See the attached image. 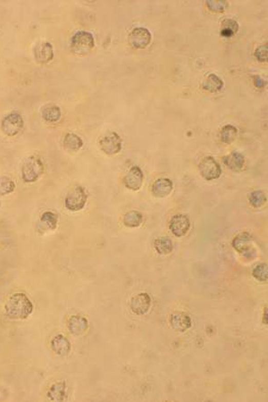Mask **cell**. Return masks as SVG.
Here are the masks:
<instances>
[{"mask_svg": "<svg viewBox=\"0 0 268 402\" xmlns=\"http://www.w3.org/2000/svg\"><path fill=\"white\" fill-rule=\"evenodd\" d=\"M154 247L159 254L167 255L172 252L174 246L173 241L169 238L162 237L156 240Z\"/></svg>", "mask_w": 268, "mask_h": 402, "instance_id": "cb8c5ba5", "label": "cell"}, {"mask_svg": "<svg viewBox=\"0 0 268 402\" xmlns=\"http://www.w3.org/2000/svg\"><path fill=\"white\" fill-rule=\"evenodd\" d=\"M59 223V217L58 215L53 213L51 211H46L42 214L39 227L46 228L47 230H55Z\"/></svg>", "mask_w": 268, "mask_h": 402, "instance_id": "44dd1931", "label": "cell"}, {"mask_svg": "<svg viewBox=\"0 0 268 402\" xmlns=\"http://www.w3.org/2000/svg\"><path fill=\"white\" fill-rule=\"evenodd\" d=\"M44 163L36 156H31L24 160L22 165V178L24 182L32 183L38 181L44 174Z\"/></svg>", "mask_w": 268, "mask_h": 402, "instance_id": "7a4b0ae2", "label": "cell"}, {"mask_svg": "<svg viewBox=\"0 0 268 402\" xmlns=\"http://www.w3.org/2000/svg\"><path fill=\"white\" fill-rule=\"evenodd\" d=\"M190 222L185 215H176L170 221L169 228L176 237L184 236L189 230Z\"/></svg>", "mask_w": 268, "mask_h": 402, "instance_id": "30bf717a", "label": "cell"}, {"mask_svg": "<svg viewBox=\"0 0 268 402\" xmlns=\"http://www.w3.org/2000/svg\"><path fill=\"white\" fill-rule=\"evenodd\" d=\"M24 125L23 117L17 112L8 113L1 121V130L8 137L17 135L23 130Z\"/></svg>", "mask_w": 268, "mask_h": 402, "instance_id": "277c9868", "label": "cell"}, {"mask_svg": "<svg viewBox=\"0 0 268 402\" xmlns=\"http://www.w3.org/2000/svg\"><path fill=\"white\" fill-rule=\"evenodd\" d=\"M48 398L53 401H63L66 399V386L64 381L52 385L48 393Z\"/></svg>", "mask_w": 268, "mask_h": 402, "instance_id": "d6986e66", "label": "cell"}, {"mask_svg": "<svg viewBox=\"0 0 268 402\" xmlns=\"http://www.w3.org/2000/svg\"><path fill=\"white\" fill-rule=\"evenodd\" d=\"M151 305V299L147 293H140L134 296L131 300V309L132 312L139 316H142L148 312Z\"/></svg>", "mask_w": 268, "mask_h": 402, "instance_id": "8fae6325", "label": "cell"}, {"mask_svg": "<svg viewBox=\"0 0 268 402\" xmlns=\"http://www.w3.org/2000/svg\"><path fill=\"white\" fill-rule=\"evenodd\" d=\"M88 321L81 316H72L69 320V330L73 335H82L88 329Z\"/></svg>", "mask_w": 268, "mask_h": 402, "instance_id": "e0dca14e", "label": "cell"}, {"mask_svg": "<svg viewBox=\"0 0 268 402\" xmlns=\"http://www.w3.org/2000/svg\"><path fill=\"white\" fill-rule=\"evenodd\" d=\"M128 41L132 48L144 49L151 42V33L147 28H135L130 32Z\"/></svg>", "mask_w": 268, "mask_h": 402, "instance_id": "ba28073f", "label": "cell"}, {"mask_svg": "<svg viewBox=\"0 0 268 402\" xmlns=\"http://www.w3.org/2000/svg\"><path fill=\"white\" fill-rule=\"evenodd\" d=\"M82 138L74 133H67L64 139V147L68 151H79L83 148Z\"/></svg>", "mask_w": 268, "mask_h": 402, "instance_id": "7402d4cb", "label": "cell"}, {"mask_svg": "<svg viewBox=\"0 0 268 402\" xmlns=\"http://www.w3.org/2000/svg\"><path fill=\"white\" fill-rule=\"evenodd\" d=\"M100 147L105 154L116 155L122 149V139L117 132L110 131L100 139Z\"/></svg>", "mask_w": 268, "mask_h": 402, "instance_id": "52a82bcc", "label": "cell"}, {"mask_svg": "<svg viewBox=\"0 0 268 402\" xmlns=\"http://www.w3.org/2000/svg\"><path fill=\"white\" fill-rule=\"evenodd\" d=\"M34 58L36 62L45 65L54 59L53 46L49 42H42L35 47Z\"/></svg>", "mask_w": 268, "mask_h": 402, "instance_id": "7c38bea8", "label": "cell"}, {"mask_svg": "<svg viewBox=\"0 0 268 402\" xmlns=\"http://www.w3.org/2000/svg\"><path fill=\"white\" fill-rule=\"evenodd\" d=\"M87 194L82 186H75L72 188L65 200V206L67 209L76 212L83 209L87 202Z\"/></svg>", "mask_w": 268, "mask_h": 402, "instance_id": "5b68a950", "label": "cell"}, {"mask_svg": "<svg viewBox=\"0 0 268 402\" xmlns=\"http://www.w3.org/2000/svg\"><path fill=\"white\" fill-rule=\"evenodd\" d=\"M267 44L259 46L255 51V58L258 59L259 62H266L268 55Z\"/></svg>", "mask_w": 268, "mask_h": 402, "instance_id": "4dcf8cb0", "label": "cell"}, {"mask_svg": "<svg viewBox=\"0 0 268 402\" xmlns=\"http://www.w3.org/2000/svg\"><path fill=\"white\" fill-rule=\"evenodd\" d=\"M171 326L175 330L183 333L192 327V320L186 313L176 312L171 316Z\"/></svg>", "mask_w": 268, "mask_h": 402, "instance_id": "4fadbf2b", "label": "cell"}, {"mask_svg": "<svg viewBox=\"0 0 268 402\" xmlns=\"http://www.w3.org/2000/svg\"><path fill=\"white\" fill-rule=\"evenodd\" d=\"M143 180H144V176L141 169L137 165H133L124 176L123 183L127 189L139 190L143 184Z\"/></svg>", "mask_w": 268, "mask_h": 402, "instance_id": "9c48e42d", "label": "cell"}, {"mask_svg": "<svg viewBox=\"0 0 268 402\" xmlns=\"http://www.w3.org/2000/svg\"><path fill=\"white\" fill-rule=\"evenodd\" d=\"M200 175L206 181H213L219 178L222 168L217 160L212 157H206L200 161L199 165Z\"/></svg>", "mask_w": 268, "mask_h": 402, "instance_id": "8992f818", "label": "cell"}, {"mask_svg": "<svg viewBox=\"0 0 268 402\" xmlns=\"http://www.w3.org/2000/svg\"><path fill=\"white\" fill-rule=\"evenodd\" d=\"M237 128L234 127V125L227 124L225 126H223L221 131V141L225 144H231L235 141V139L237 137Z\"/></svg>", "mask_w": 268, "mask_h": 402, "instance_id": "d4e9b609", "label": "cell"}, {"mask_svg": "<svg viewBox=\"0 0 268 402\" xmlns=\"http://www.w3.org/2000/svg\"><path fill=\"white\" fill-rule=\"evenodd\" d=\"M252 275L258 281L266 282L267 281V265L265 264H260V265H257L253 269Z\"/></svg>", "mask_w": 268, "mask_h": 402, "instance_id": "f1b7e54d", "label": "cell"}, {"mask_svg": "<svg viewBox=\"0 0 268 402\" xmlns=\"http://www.w3.org/2000/svg\"><path fill=\"white\" fill-rule=\"evenodd\" d=\"M248 200H250L251 206L255 208H258V207H261L262 206L265 205L266 202V196H265V193H263L262 190H254L248 196Z\"/></svg>", "mask_w": 268, "mask_h": 402, "instance_id": "83f0119b", "label": "cell"}, {"mask_svg": "<svg viewBox=\"0 0 268 402\" xmlns=\"http://www.w3.org/2000/svg\"><path fill=\"white\" fill-rule=\"evenodd\" d=\"M223 163L234 172H240L245 165V158L239 152L234 151L223 158Z\"/></svg>", "mask_w": 268, "mask_h": 402, "instance_id": "9a60e30c", "label": "cell"}, {"mask_svg": "<svg viewBox=\"0 0 268 402\" xmlns=\"http://www.w3.org/2000/svg\"><path fill=\"white\" fill-rule=\"evenodd\" d=\"M206 5L210 11L215 12V13H222L228 7V3L226 1L209 0V1H206Z\"/></svg>", "mask_w": 268, "mask_h": 402, "instance_id": "f546056e", "label": "cell"}, {"mask_svg": "<svg viewBox=\"0 0 268 402\" xmlns=\"http://www.w3.org/2000/svg\"><path fill=\"white\" fill-rule=\"evenodd\" d=\"M254 84L255 86L258 87V88H264L265 85V81L261 79L259 76H254Z\"/></svg>", "mask_w": 268, "mask_h": 402, "instance_id": "1f68e13d", "label": "cell"}, {"mask_svg": "<svg viewBox=\"0 0 268 402\" xmlns=\"http://www.w3.org/2000/svg\"><path fill=\"white\" fill-rule=\"evenodd\" d=\"M143 220V217L140 212L137 211H131L126 214L124 217V223L125 226L135 228L140 226Z\"/></svg>", "mask_w": 268, "mask_h": 402, "instance_id": "484cf974", "label": "cell"}, {"mask_svg": "<svg viewBox=\"0 0 268 402\" xmlns=\"http://www.w3.org/2000/svg\"><path fill=\"white\" fill-rule=\"evenodd\" d=\"M239 31V24L233 19H224L221 24L220 34L223 38H232Z\"/></svg>", "mask_w": 268, "mask_h": 402, "instance_id": "603a6c76", "label": "cell"}, {"mask_svg": "<svg viewBox=\"0 0 268 402\" xmlns=\"http://www.w3.org/2000/svg\"><path fill=\"white\" fill-rule=\"evenodd\" d=\"M6 314L11 319H26L33 311V305L24 293H15L7 299Z\"/></svg>", "mask_w": 268, "mask_h": 402, "instance_id": "6da1fadb", "label": "cell"}, {"mask_svg": "<svg viewBox=\"0 0 268 402\" xmlns=\"http://www.w3.org/2000/svg\"><path fill=\"white\" fill-rule=\"evenodd\" d=\"M15 189V183L8 176L0 177V196H6Z\"/></svg>", "mask_w": 268, "mask_h": 402, "instance_id": "4316f807", "label": "cell"}, {"mask_svg": "<svg viewBox=\"0 0 268 402\" xmlns=\"http://www.w3.org/2000/svg\"><path fill=\"white\" fill-rule=\"evenodd\" d=\"M51 348L55 354L64 357L68 355L71 351V344L66 337L63 336L62 334H59L52 339Z\"/></svg>", "mask_w": 268, "mask_h": 402, "instance_id": "2e32d148", "label": "cell"}, {"mask_svg": "<svg viewBox=\"0 0 268 402\" xmlns=\"http://www.w3.org/2000/svg\"><path fill=\"white\" fill-rule=\"evenodd\" d=\"M173 182L170 179H158L152 185V193L158 198L168 196L173 190Z\"/></svg>", "mask_w": 268, "mask_h": 402, "instance_id": "5bb4252c", "label": "cell"}, {"mask_svg": "<svg viewBox=\"0 0 268 402\" xmlns=\"http://www.w3.org/2000/svg\"><path fill=\"white\" fill-rule=\"evenodd\" d=\"M61 110L54 104H48L42 107V117L48 123H58L61 118Z\"/></svg>", "mask_w": 268, "mask_h": 402, "instance_id": "ac0fdd59", "label": "cell"}, {"mask_svg": "<svg viewBox=\"0 0 268 402\" xmlns=\"http://www.w3.org/2000/svg\"><path fill=\"white\" fill-rule=\"evenodd\" d=\"M223 81L215 73H210L203 83V89L211 93L220 91L223 89Z\"/></svg>", "mask_w": 268, "mask_h": 402, "instance_id": "ffe728a7", "label": "cell"}, {"mask_svg": "<svg viewBox=\"0 0 268 402\" xmlns=\"http://www.w3.org/2000/svg\"><path fill=\"white\" fill-rule=\"evenodd\" d=\"M94 47L95 40L93 35L89 31H77L71 40V49L76 55H88Z\"/></svg>", "mask_w": 268, "mask_h": 402, "instance_id": "3957f363", "label": "cell"}]
</instances>
